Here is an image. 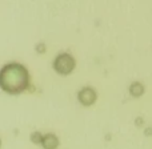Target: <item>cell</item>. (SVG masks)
<instances>
[{"instance_id":"8","label":"cell","mask_w":152,"mask_h":149,"mask_svg":"<svg viewBox=\"0 0 152 149\" xmlns=\"http://www.w3.org/2000/svg\"><path fill=\"white\" fill-rule=\"evenodd\" d=\"M0 148H1V140H0Z\"/></svg>"},{"instance_id":"6","label":"cell","mask_w":152,"mask_h":149,"mask_svg":"<svg viewBox=\"0 0 152 149\" xmlns=\"http://www.w3.org/2000/svg\"><path fill=\"white\" fill-rule=\"evenodd\" d=\"M42 139H43V134L40 133L39 131L32 132L31 136H29V140H31V142H32V144H35V145L42 144Z\"/></svg>"},{"instance_id":"7","label":"cell","mask_w":152,"mask_h":149,"mask_svg":"<svg viewBox=\"0 0 152 149\" xmlns=\"http://www.w3.org/2000/svg\"><path fill=\"white\" fill-rule=\"evenodd\" d=\"M35 49H36V52H37V53H43V52H45V47H44V44H42V43H40V44H37Z\"/></svg>"},{"instance_id":"2","label":"cell","mask_w":152,"mask_h":149,"mask_svg":"<svg viewBox=\"0 0 152 149\" xmlns=\"http://www.w3.org/2000/svg\"><path fill=\"white\" fill-rule=\"evenodd\" d=\"M76 67V60L75 57L68 52H63L59 53L52 63V68L56 73L61 75V76H67L69 75Z\"/></svg>"},{"instance_id":"5","label":"cell","mask_w":152,"mask_h":149,"mask_svg":"<svg viewBox=\"0 0 152 149\" xmlns=\"http://www.w3.org/2000/svg\"><path fill=\"white\" fill-rule=\"evenodd\" d=\"M128 91H129V94H131L132 97H140L143 93H144L145 88H144V85H143L142 83L135 81V83H132L131 85H129Z\"/></svg>"},{"instance_id":"4","label":"cell","mask_w":152,"mask_h":149,"mask_svg":"<svg viewBox=\"0 0 152 149\" xmlns=\"http://www.w3.org/2000/svg\"><path fill=\"white\" fill-rule=\"evenodd\" d=\"M59 137L53 133H47V134H43V139H42V147L44 149H56L59 147Z\"/></svg>"},{"instance_id":"1","label":"cell","mask_w":152,"mask_h":149,"mask_svg":"<svg viewBox=\"0 0 152 149\" xmlns=\"http://www.w3.org/2000/svg\"><path fill=\"white\" fill-rule=\"evenodd\" d=\"M29 86V72L20 63H8L0 68V88L10 94H19Z\"/></svg>"},{"instance_id":"3","label":"cell","mask_w":152,"mask_h":149,"mask_svg":"<svg viewBox=\"0 0 152 149\" xmlns=\"http://www.w3.org/2000/svg\"><path fill=\"white\" fill-rule=\"evenodd\" d=\"M97 99V93L92 86H83L77 92V100L83 107H91Z\"/></svg>"}]
</instances>
